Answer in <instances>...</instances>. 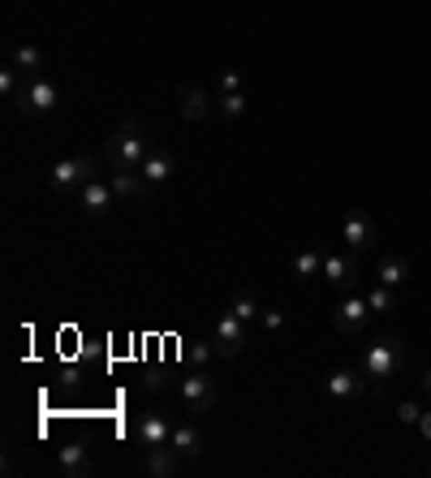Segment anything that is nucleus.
<instances>
[{
  "label": "nucleus",
  "mask_w": 431,
  "mask_h": 478,
  "mask_svg": "<svg viewBox=\"0 0 431 478\" xmlns=\"http://www.w3.org/2000/svg\"><path fill=\"white\" fill-rule=\"evenodd\" d=\"M147 134H143V125L138 121H121L113 130V138H108V147H104V164L108 168H143V160H147Z\"/></svg>",
  "instance_id": "nucleus-1"
},
{
  "label": "nucleus",
  "mask_w": 431,
  "mask_h": 478,
  "mask_svg": "<svg viewBox=\"0 0 431 478\" xmlns=\"http://www.w3.org/2000/svg\"><path fill=\"white\" fill-rule=\"evenodd\" d=\"M401 363H406L401 345L393 341V336H380V341H371V345H366V354H363V375L376 383V388H384V383H388L401 371Z\"/></svg>",
  "instance_id": "nucleus-2"
},
{
  "label": "nucleus",
  "mask_w": 431,
  "mask_h": 478,
  "mask_svg": "<svg viewBox=\"0 0 431 478\" xmlns=\"http://www.w3.org/2000/svg\"><path fill=\"white\" fill-rule=\"evenodd\" d=\"M100 177V164H95V155H69V160H61V164L52 168L48 185L56 190V194H78L86 182H95Z\"/></svg>",
  "instance_id": "nucleus-3"
},
{
  "label": "nucleus",
  "mask_w": 431,
  "mask_h": 478,
  "mask_svg": "<svg viewBox=\"0 0 431 478\" xmlns=\"http://www.w3.org/2000/svg\"><path fill=\"white\" fill-rule=\"evenodd\" d=\"M177 401H182L185 413H207L216 401H220V383L199 366L195 375H185V380L177 383Z\"/></svg>",
  "instance_id": "nucleus-4"
},
{
  "label": "nucleus",
  "mask_w": 431,
  "mask_h": 478,
  "mask_svg": "<svg viewBox=\"0 0 431 478\" xmlns=\"http://www.w3.org/2000/svg\"><path fill=\"white\" fill-rule=\"evenodd\" d=\"M246 341H250V324H246V319H237L233 311H225L220 319H216V328H212L216 358H237V354L246 349Z\"/></svg>",
  "instance_id": "nucleus-5"
},
{
  "label": "nucleus",
  "mask_w": 431,
  "mask_h": 478,
  "mask_svg": "<svg viewBox=\"0 0 431 478\" xmlns=\"http://www.w3.org/2000/svg\"><path fill=\"white\" fill-rule=\"evenodd\" d=\"M56 99H61L56 83H52V78H44V74H35V78H26V86H22V95H17L14 104L26 116H48L52 108H56Z\"/></svg>",
  "instance_id": "nucleus-6"
},
{
  "label": "nucleus",
  "mask_w": 431,
  "mask_h": 478,
  "mask_svg": "<svg viewBox=\"0 0 431 478\" xmlns=\"http://www.w3.org/2000/svg\"><path fill=\"white\" fill-rule=\"evenodd\" d=\"M108 185H113L116 203H147L155 185L143 177V168H108Z\"/></svg>",
  "instance_id": "nucleus-7"
},
{
  "label": "nucleus",
  "mask_w": 431,
  "mask_h": 478,
  "mask_svg": "<svg viewBox=\"0 0 431 478\" xmlns=\"http://www.w3.org/2000/svg\"><path fill=\"white\" fill-rule=\"evenodd\" d=\"M366 319H371V306H366V297H358V294H346L336 302V311H332V324H336L341 336H358V332L366 328Z\"/></svg>",
  "instance_id": "nucleus-8"
},
{
  "label": "nucleus",
  "mask_w": 431,
  "mask_h": 478,
  "mask_svg": "<svg viewBox=\"0 0 431 478\" xmlns=\"http://www.w3.org/2000/svg\"><path fill=\"white\" fill-rule=\"evenodd\" d=\"M56 470L69 478H91L95 474V448L86 440H69L61 453H56Z\"/></svg>",
  "instance_id": "nucleus-9"
},
{
  "label": "nucleus",
  "mask_w": 431,
  "mask_h": 478,
  "mask_svg": "<svg viewBox=\"0 0 431 478\" xmlns=\"http://www.w3.org/2000/svg\"><path fill=\"white\" fill-rule=\"evenodd\" d=\"M78 207H83V215H91V220H104V215H113L116 194H113V185H108V177H95V182H86L83 190H78Z\"/></svg>",
  "instance_id": "nucleus-10"
},
{
  "label": "nucleus",
  "mask_w": 431,
  "mask_h": 478,
  "mask_svg": "<svg viewBox=\"0 0 431 478\" xmlns=\"http://www.w3.org/2000/svg\"><path fill=\"white\" fill-rule=\"evenodd\" d=\"M324 281L332 289H349V284L358 281V254L349 250V254H336V250H324Z\"/></svg>",
  "instance_id": "nucleus-11"
},
{
  "label": "nucleus",
  "mask_w": 431,
  "mask_h": 478,
  "mask_svg": "<svg viewBox=\"0 0 431 478\" xmlns=\"http://www.w3.org/2000/svg\"><path fill=\"white\" fill-rule=\"evenodd\" d=\"M341 242H346L354 254H363V250L376 242V224H371V215L366 212H346V220H341Z\"/></svg>",
  "instance_id": "nucleus-12"
},
{
  "label": "nucleus",
  "mask_w": 431,
  "mask_h": 478,
  "mask_svg": "<svg viewBox=\"0 0 431 478\" xmlns=\"http://www.w3.org/2000/svg\"><path fill=\"white\" fill-rule=\"evenodd\" d=\"M168 435H173V423H168L165 413H143L138 418V427H134V444L138 448H155V444H168Z\"/></svg>",
  "instance_id": "nucleus-13"
},
{
  "label": "nucleus",
  "mask_w": 431,
  "mask_h": 478,
  "mask_svg": "<svg viewBox=\"0 0 431 478\" xmlns=\"http://www.w3.org/2000/svg\"><path fill=\"white\" fill-rule=\"evenodd\" d=\"M366 383H371V380L358 375V371H332L324 388H328L332 401H358V396L366 393Z\"/></svg>",
  "instance_id": "nucleus-14"
},
{
  "label": "nucleus",
  "mask_w": 431,
  "mask_h": 478,
  "mask_svg": "<svg viewBox=\"0 0 431 478\" xmlns=\"http://www.w3.org/2000/svg\"><path fill=\"white\" fill-rule=\"evenodd\" d=\"M177 99H182V116H185V121H203V116L216 113V99L207 95L199 83H185L182 91H177Z\"/></svg>",
  "instance_id": "nucleus-15"
},
{
  "label": "nucleus",
  "mask_w": 431,
  "mask_h": 478,
  "mask_svg": "<svg viewBox=\"0 0 431 478\" xmlns=\"http://www.w3.org/2000/svg\"><path fill=\"white\" fill-rule=\"evenodd\" d=\"M168 448L182 457V462H195L203 453V435L195 423H173V435H168Z\"/></svg>",
  "instance_id": "nucleus-16"
},
{
  "label": "nucleus",
  "mask_w": 431,
  "mask_h": 478,
  "mask_svg": "<svg viewBox=\"0 0 431 478\" xmlns=\"http://www.w3.org/2000/svg\"><path fill=\"white\" fill-rule=\"evenodd\" d=\"M143 470H147L151 478H168V474H177V470H182V457H177L168 444L143 448Z\"/></svg>",
  "instance_id": "nucleus-17"
},
{
  "label": "nucleus",
  "mask_w": 431,
  "mask_h": 478,
  "mask_svg": "<svg viewBox=\"0 0 431 478\" xmlns=\"http://www.w3.org/2000/svg\"><path fill=\"white\" fill-rule=\"evenodd\" d=\"M173 168H177V160H173L165 147H151L147 160H143V177H147L151 185H165L168 177H173Z\"/></svg>",
  "instance_id": "nucleus-18"
},
{
  "label": "nucleus",
  "mask_w": 431,
  "mask_h": 478,
  "mask_svg": "<svg viewBox=\"0 0 431 478\" xmlns=\"http://www.w3.org/2000/svg\"><path fill=\"white\" fill-rule=\"evenodd\" d=\"M376 281L388 284V289H401V284L410 281V264H406L401 254H388V259L376 264Z\"/></svg>",
  "instance_id": "nucleus-19"
},
{
  "label": "nucleus",
  "mask_w": 431,
  "mask_h": 478,
  "mask_svg": "<svg viewBox=\"0 0 431 478\" xmlns=\"http://www.w3.org/2000/svg\"><path fill=\"white\" fill-rule=\"evenodd\" d=\"M9 65L22 69L26 78H35V74H44V48H39V44H17L14 56H9Z\"/></svg>",
  "instance_id": "nucleus-20"
},
{
  "label": "nucleus",
  "mask_w": 431,
  "mask_h": 478,
  "mask_svg": "<svg viewBox=\"0 0 431 478\" xmlns=\"http://www.w3.org/2000/svg\"><path fill=\"white\" fill-rule=\"evenodd\" d=\"M229 311L237 314V319H246V324H259V314H264V306H259V297L250 294V289H237V294L229 297Z\"/></svg>",
  "instance_id": "nucleus-21"
},
{
  "label": "nucleus",
  "mask_w": 431,
  "mask_h": 478,
  "mask_svg": "<svg viewBox=\"0 0 431 478\" xmlns=\"http://www.w3.org/2000/svg\"><path fill=\"white\" fill-rule=\"evenodd\" d=\"M294 276H298V281L324 276V250H302V254H294Z\"/></svg>",
  "instance_id": "nucleus-22"
},
{
  "label": "nucleus",
  "mask_w": 431,
  "mask_h": 478,
  "mask_svg": "<svg viewBox=\"0 0 431 478\" xmlns=\"http://www.w3.org/2000/svg\"><path fill=\"white\" fill-rule=\"evenodd\" d=\"M366 306H371V314H388L393 311V306H397V289H388V284H371V289H366Z\"/></svg>",
  "instance_id": "nucleus-23"
},
{
  "label": "nucleus",
  "mask_w": 431,
  "mask_h": 478,
  "mask_svg": "<svg viewBox=\"0 0 431 478\" xmlns=\"http://www.w3.org/2000/svg\"><path fill=\"white\" fill-rule=\"evenodd\" d=\"M216 116H220V121H242V116H246V95H242V91L216 95Z\"/></svg>",
  "instance_id": "nucleus-24"
},
{
  "label": "nucleus",
  "mask_w": 431,
  "mask_h": 478,
  "mask_svg": "<svg viewBox=\"0 0 431 478\" xmlns=\"http://www.w3.org/2000/svg\"><path fill=\"white\" fill-rule=\"evenodd\" d=\"M216 86H220V95H233V91H242V74L237 69H220Z\"/></svg>",
  "instance_id": "nucleus-25"
},
{
  "label": "nucleus",
  "mask_w": 431,
  "mask_h": 478,
  "mask_svg": "<svg viewBox=\"0 0 431 478\" xmlns=\"http://www.w3.org/2000/svg\"><path fill=\"white\" fill-rule=\"evenodd\" d=\"M185 358H190L195 366L212 363V358H216V345H212V341H207V345H190V349H185Z\"/></svg>",
  "instance_id": "nucleus-26"
},
{
  "label": "nucleus",
  "mask_w": 431,
  "mask_h": 478,
  "mask_svg": "<svg viewBox=\"0 0 431 478\" xmlns=\"http://www.w3.org/2000/svg\"><path fill=\"white\" fill-rule=\"evenodd\" d=\"M259 328H264V332H281L285 328V314L281 311H267V306H264V314H259Z\"/></svg>",
  "instance_id": "nucleus-27"
},
{
  "label": "nucleus",
  "mask_w": 431,
  "mask_h": 478,
  "mask_svg": "<svg viewBox=\"0 0 431 478\" xmlns=\"http://www.w3.org/2000/svg\"><path fill=\"white\" fill-rule=\"evenodd\" d=\"M397 418H401V423H418V418H423V410H418L415 401H401V405H397Z\"/></svg>",
  "instance_id": "nucleus-28"
},
{
  "label": "nucleus",
  "mask_w": 431,
  "mask_h": 478,
  "mask_svg": "<svg viewBox=\"0 0 431 478\" xmlns=\"http://www.w3.org/2000/svg\"><path fill=\"white\" fill-rule=\"evenodd\" d=\"M418 431H423V435L431 440V410H423V418H418Z\"/></svg>",
  "instance_id": "nucleus-29"
},
{
  "label": "nucleus",
  "mask_w": 431,
  "mask_h": 478,
  "mask_svg": "<svg viewBox=\"0 0 431 478\" xmlns=\"http://www.w3.org/2000/svg\"><path fill=\"white\" fill-rule=\"evenodd\" d=\"M423 393L431 396V371H427V375H423Z\"/></svg>",
  "instance_id": "nucleus-30"
}]
</instances>
